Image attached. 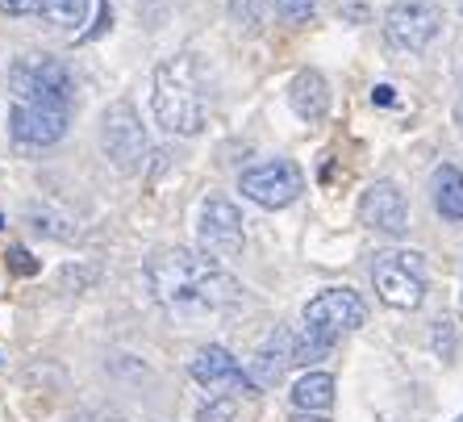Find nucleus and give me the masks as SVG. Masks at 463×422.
Masks as SVG:
<instances>
[{"instance_id":"27","label":"nucleus","mask_w":463,"mask_h":422,"mask_svg":"<svg viewBox=\"0 0 463 422\" xmlns=\"http://www.w3.org/2000/svg\"><path fill=\"white\" fill-rule=\"evenodd\" d=\"M288 422H330V418H326V414H317V410H297Z\"/></svg>"},{"instance_id":"5","label":"nucleus","mask_w":463,"mask_h":422,"mask_svg":"<svg viewBox=\"0 0 463 422\" xmlns=\"http://www.w3.org/2000/svg\"><path fill=\"white\" fill-rule=\"evenodd\" d=\"M238 188H242V197L255 201V206L284 209L305 193V172L292 159H268V163H255V168H247V172L238 176Z\"/></svg>"},{"instance_id":"12","label":"nucleus","mask_w":463,"mask_h":422,"mask_svg":"<svg viewBox=\"0 0 463 422\" xmlns=\"http://www.w3.org/2000/svg\"><path fill=\"white\" fill-rule=\"evenodd\" d=\"M292 364V331H271L268 335V343L259 347L255 356H250V369L242 372V389H250V393H263V389H271V385H280V377H284V369Z\"/></svg>"},{"instance_id":"6","label":"nucleus","mask_w":463,"mask_h":422,"mask_svg":"<svg viewBox=\"0 0 463 422\" xmlns=\"http://www.w3.org/2000/svg\"><path fill=\"white\" fill-rule=\"evenodd\" d=\"M380 302L392 310H418L426 297V276H421V255L418 251H392L376 264L372 272Z\"/></svg>"},{"instance_id":"14","label":"nucleus","mask_w":463,"mask_h":422,"mask_svg":"<svg viewBox=\"0 0 463 422\" xmlns=\"http://www.w3.org/2000/svg\"><path fill=\"white\" fill-rule=\"evenodd\" d=\"M188 372H193V380L196 385H226V380H242V369H238V360L230 356V347H222V343H209V347H201L193 356V364H188Z\"/></svg>"},{"instance_id":"31","label":"nucleus","mask_w":463,"mask_h":422,"mask_svg":"<svg viewBox=\"0 0 463 422\" xmlns=\"http://www.w3.org/2000/svg\"><path fill=\"white\" fill-rule=\"evenodd\" d=\"M459 13H463V0H459Z\"/></svg>"},{"instance_id":"17","label":"nucleus","mask_w":463,"mask_h":422,"mask_svg":"<svg viewBox=\"0 0 463 422\" xmlns=\"http://www.w3.org/2000/svg\"><path fill=\"white\" fill-rule=\"evenodd\" d=\"M335 347H338V335L335 331H322V326H309L305 322V331L297 339H292V364H322V360L335 356Z\"/></svg>"},{"instance_id":"4","label":"nucleus","mask_w":463,"mask_h":422,"mask_svg":"<svg viewBox=\"0 0 463 422\" xmlns=\"http://www.w3.org/2000/svg\"><path fill=\"white\" fill-rule=\"evenodd\" d=\"M9 88L17 101H46V105H71L76 101V80L67 63L51 54H17L9 63Z\"/></svg>"},{"instance_id":"7","label":"nucleus","mask_w":463,"mask_h":422,"mask_svg":"<svg viewBox=\"0 0 463 422\" xmlns=\"http://www.w3.org/2000/svg\"><path fill=\"white\" fill-rule=\"evenodd\" d=\"M439 25H442V13L430 0H397L384 13V38L392 51H410V54L426 51L434 43Z\"/></svg>"},{"instance_id":"9","label":"nucleus","mask_w":463,"mask_h":422,"mask_svg":"<svg viewBox=\"0 0 463 422\" xmlns=\"http://www.w3.org/2000/svg\"><path fill=\"white\" fill-rule=\"evenodd\" d=\"M359 222L376 235H388V238H401L410 230V201L401 193L392 180H376L359 197Z\"/></svg>"},{"instance_id":"11","label":"nucleus","mask_w":463,"mask_h":422,"mask_svg":"<svg viewBox=\"0 0 463 422\" xmlns=\"http://www.w3.org/2000/svg\"><path fill=\"white\" fill-rule=\"evenodd\" d=\"M305 322L343 335V331H359L367 322V305L355 289H322L305 305Z\"/></svg>"},{"instance_id":"32","label":"nucleus","mask_w":463,"mask_h":422,"mask_svg":"<svg viewBox=\"0 0 463 422\" xmlns=\"http://www.w3.org/2000/svg\"><path fill=\"white\" fill-rule=\"evenodd\" d=\"M459 422H463V418H459Z\"/></svg>"},{"instance_id":"22","label":"nucleus","mask_w":463,"mask_h":422,"mask_svg":"<svg viewBox=\"0 0 463 422\" xmlns=\"http://www.w3.org/2000/svg\"><path fill=\"white\" fill-rule=\"evenodd\" d=\"M9 268H13V276H38V272H43V264L33 260L25 247H13L9 251Z\"/></svg>"},{"instance_id":"13","label":"nucleus","mask_w":463,"mask_h":422,"mask_svg":"<svg viewBox=\"0 0 463 422\" xmlns=\"http://www.w3.org/2000/svg\"><path fill=\"white\" fill-rule=\"evenodd\" d=\"M288 105L301 121H322L330 113V84L322 72H313V67L297 72L288 84Z\"/></svg>"},{"instance_id":"3","label":"nucleus","mask_w":463,"mask_h":422,"mask_svg":"<svg viewBox=\"0 0 463 422\" xmlns=\"http://www.w3.org/2000/svg\"><path fill=\"white\" fill-rule=\"evenodd\" d=\"M97 139H100V155H105L121 176H134L142 163H146V130H142L138 109L129 105V101L105 105Z\"/></svg>"},{"instance_id":"16","label":"nucleus","mask_w":463,"mask_h":422,"mask_svg":"<svg viewBox=\"0 0 463 422\" xmlns=\"http://www.w3.org/2000/svg\"><path fill=\"white\" fill-rule=\"evenodd\" d=\"M292 406H297V410L326 414L335 406V377H330V372H305V377L292 385Z\"/></svg>"},{"instance_id":"30","label":"nucleus","mask_w":463,"mask_h":422,"mask_svg":"<svg viewBox=\"0 0 463 422\" xmlns=\"http://www.w3.org/2000/svg\"><path fill=\"white\" fill-rule=\"evenodd\" d=\"M0 226H5V214H0Z\"/></svg>"},{"instance_id":"15","label":"nucleus","mask_w":463,"mask_h":422,"mask_svg":"<svg viewBox=\"0 0 463 422\" xmlns=\"http://www.w3.org/2000/svg\"><path fill=\"white\" fill-rule=\"evenodd\" d=\"M430 201L447 222H463V172L455 163H442L430 176Z\"/></svg>"},{"instance_id":"24","label":"nucleus","mask_w":463,"mask_h":422,"mask_svg":"<svg viewBox=\"0 0 463 422\" xmlns=\"http://www.w3.org/2000/svg\"><path fill=\"white\" fill-rule=\"evenodd\" d=\"M109 25H113V5H109V0H100L97 25H92V30H84V34H80V38H84V43H92V38H100V34H105Z\"/></svg>"},{"instance_id":"20","label":"nucleus","mask_w":463,"mask_h":422,"mask_svg":"<svg viewBox=\"0 0 463 422\" xmlns=\"http://www.w3.org/2000/svg\"><path fill=\"white\" fill-rule=\"evenodd\" d=\"M30 226L38 230V235H46V238H71L76 235V226H63V217L38 214V209H30Z\"/></svg>"},{"instance_id":"28","label":"nucleus","mask_w":463,"mask_h":422,"mask_svg":"<svg viewBox=\"0 0 463 422\" xmlns=\"http://www.w3.org/2000/svg\"><path fill=\"white\" fill-rule=\"evenodd\" d=\"M372 101H376V105H392L397 97H392V88H388V84H380L376 92H372Z\"/></svg>"},{"instance_id":"23","label":"nucleus","mask_w":463,"mask_h":422,"mask_svg":"<svg viewBox=\"0 0 463 422\" xmlns=\"http://www.w3.org/2000/svg\"><path fill=\"white\" fill-rule=\"evenodd\" d=\"M230 13H234V22L247 25V30L259 25V0H230Z\"/></svg>"},{"instance_id":"26","label":"nucleus","mask_w":463,"mask_h":422,"mask_svg":"<svg viewBox=\"0 0 463 422\" xmlns=\"http://www.w3.org/2000/svg\"><path fill=\"white\" fill-rule=\"evenodd\" d=\"M0 13H9V17H25L30 9V0H0Z\"/></svg>"},{"instance_id":"8","label":"nucleus","mask_w":463,"mask_h":422,"mask_svg":"<svg viewBox=\"0 0 463 422\" xmlns=\"http://www.w3.org/2000/svg\"><path fill=\"white\" fill-rule=\"evenodd\" d=\"M71 105H46V101H17L9 113V134L17 147H54L67 134Z\"/></svg>"},{"instance_id":"21","label":"nucleus","mask_w":463,"mask_h":422,"mask_svg":"<svg viewBox=\"0 0 463 422\" xmlns=\"http://www.w3.org/2000/svg\"><path fill=\"white\" fill-rule=\"evenodd\" d=\"M238 418V401L234 398H217V401H205L196 422H234Z\"/></svg>"},{"instance_id":"25","label":"nucleus","mask_w":463,"mask_h":422,"mask_svg":"<svg viewBox=\"0 0 463 422\" xmlns=\"http://www.w3.org/2000/svg\"><path fill=\"white\" fill-rule=\"evenodd\" d=\"M434 347H439L442 356H451V322L439 318V331H434Z\"/></svg>"},{"instance_id":"18","label":"nucleus","mask_w":463,"mask_h":422,"mask_svg":"<svg viewBox=\"0 0 463 422\" xmlns=\"http://www.w3.org/2000/svg\"><path fill=\"white\" fill-rule=\"evenodd\" d=\"M88 9H92V0H43L46 22L59 30H80L88 22Z\"/></svg>"},{"instance_id":"10","label":"nucleus","mask_w":463,"mask_h":422,"mask_svg":"<svg viewBox=\"0 0 463 422\" xmlns=\"http://www.w3.org/2000/svg\"><path fill=\"white\" fill-rule=\"evenodd\" d=\"M196 235H201L205 255H213V260L238 255V251H242V214L234 209V201L209 197L205 206H201V226H196Z\"/></svg>"},{"instance_id":"2","label":"nucleus","mask_w":463,"mask_h":422,"mask_svg":"<svg viewBox=\"0 0 463 422\" xmlns=\"http://www.w3.org/2000/svg\"><path fill=\"white\" fill-rule=\"evenodd\" d=\"M151 109H155V121H159L167 134L193 139V134L205 130V109H201V97H196L193 80L184 76L175 63H163L159 72H155Z\"/></svg>"},{"instance_id":"29","label":"nucleus","mask_w":463,"mask_h":422,"mask_svg":"<svg viewBox=\"0 0 463 422\" xmlns=\"http://www.w3.org/2000/svg\"><path fill=\"white\" fill-rule=\"evenodd\" d=\"M459 126H463V109H459Z\"/></svg>"},{"instance_id":"1","label":"nucleus","mask_w":463,"mask_h":422,"mask_svg":"<svg viewBox=\"0 0 463 422\" xmlns=\"http://www.w3.org/2000/svg\"><path fill=\"white\" fill-rule=\"evenodd\" d=\"M146 281L167 314L193 322V318L217 314L242 297V284L230 272L217 268L213 255H196L184 247H159L146 260Z\"/></svg>"},{"instance_id":"19","label":"nucleus","mask_w":463,"mask_h":422,"mask_svg":"<svg viewBox=\"0 0 463 422\" xmlns=\"http://www.w3.org/2000/svg\"><path fill=\"white\" fill-rule=\"evenodd\" d=\"M271 9H276V17L288 25H301L313 17V9H317V0H271Z\"/></svg>"}]
</instances>
